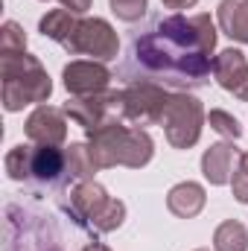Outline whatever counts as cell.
Instances as JSON below:
<instances>
[{
    "label": "cell",
    "mask_w": 248,
    "mask_h": 251,
    "mask_svg": "<svg viewBox=\"0 0 248 251\" xmlns=\"http://www.w3.org/2000/svg\"><path fill=\"white\" fill-rule=\"evenodd\" d=\"M134 59L170 85H204L213 73L210 53L201 47L193 21L184 15L161 18L134 41Z\"/></svg>",
    "instance_id": "cell-1"
},
{
    "label": "cell",
    "mask_w": 248,
    "mask_h": 251,
    "mask_svg": "<svg viewBox=\"0 0 248 251\" xmlns=\"http://www.w3.org/2000/svg\"><path fill=\"white\" fill-rule=\"evenodd\" d=\"M0 79H3V108L21 111L29 102L44 105L53 94V82L41 62L29 53H3L0 56Z\"/></svg>",
    "instance_id": "cell-2"
},
{
    "label": "cell",
    "mask_w": 248,
    "mask_h": 251,
    "mask_svg": "<svg viewBox=\"0 0 248 251\" xmlns=\"http://www.w3.org/2000/svg\"><path fill=\"white\" fill-rule=\"evenodd\" d=\"M204 105L193 97V94H173L170 97V105L164 111V131H167V140L170 146L175 149H190L198 143L201 137V126H204Z\"/></svg>",
    "instance_id": "cell-3"
},
{
    "label": "cell",
    "mask_w": 248,
    "mask_h": 251,
    "mask_svg": "<svg viewBox=\"0 0 248 251\" xmlns=\"http://www.w3.org/2000/svg\"><path fill=\"white\" fill-rule=\"evenodd\" d=\"M64 47L70 53L94 56L97 62H111V59H117L120 38H117L114 26L105 18H82L79 26H76V32L70 35V41Z\"/></svg>",
    "instance_id": "cell-4"
},
{
    "label": "cell",
    "mask_w": 248,
    "mask_h": 251,
    "mask_svg": "<svg viewBox=\"0 0 248 251\" xmlns=\"http://www.w3.org/2000/svg\"><path fill=\"white\" fill-rule=\"evenodd\" d=\"M170 97L164 85L158 82H131L123 91V117L137 126H152L164 120V111L170 105Z\"/></svg>",
    "instance_id": "cell-5"
},
{
    "label": "cell",
    "mask_w": 248,
    "mask_h": 251,
    "mask_svg": "<svg viewBox=\"0 0 248 251\" xmlns=\"http://www.w3.org/2000/svg\"><path fill=\"white\" fill-rule=\"evenodd\" d=\"M64 114L76 126H82L85 131H91V128L123 114V91H102V94H91V97H73L64 105Z\"/></svg>",
    "instance_id": "cell-6"
},
{
    "label": "cell",
    "mask_w": 248,
    "mask_h": 251,
    "mask_svg": "<svg viewBox=\"0 0 248 251\" xmlns=\"http://www.w3.org/2000/svg\"><path fill=\"white\" fill-rule=\"evenodd\" d=\"M128 131H131V126H125L120 117H114V120H108V123H102L88 131V146H91V155H94L99 170L123 167L125 146H128Z\"/></svg>",
    "instance_id": "cell-7"
},
{
    "label": "cell",
    "mask_w": 248,
    "mask_h": 251,
    "mask_svg": "<svg viewBox=\"0 0 248 251\" xmlns=\"http://www.w3.org/2000/svg\"><path fill=\"white\" fill-rule=\"evenodd\" d=\"M64 88L73 97H91V94H102L108 91L111 82V70L97 59H76V62L64 64L62 70Z\"/></svg>",
    "instance_id": "cell-8"
},
{
    "label": "cell",
    "mask_w": 248,
    "mask_h": 251,
    "mask_svg": "<svg viewBox=\"0 0 248 251\" xmlns=\"http://www.w3.org/2000/svg\"><path fill=\"white\" fill-rule=\"evenodd\" d=\"M26 137L38 146H62L67 137V114L56 105H38L26 117Z\"/></svg>",
    "instance_id": "cell-9"
},
{
    "label": "cell",
    "mask_w": 248,
    "mask_h": 251,
    "mask_svg": "<svg viewBox=\"0 0 248 251\" xmlns=\"http://www.w3.org/2000/svg\"><path fill=\"white\" fill-rule=\"evenodd\" d=\"M213 79L225 91H231L237 100L248 102V62L243 50H237V47L222 50L213 59Z\"/></svg>",
    "instance_id": "cell-10"
},
{
    "label": "cell",
    "mask_w": 248,
    "mask_h": 251,
    "mask_svg": "<svg viewBox=\"0 0 248 251\" xmlns=\"http://www.w3.org/2000/svg\"><path fill=\"white\" fill-rule=\"evenodd\" d=\"M240 149L234 146V140H222V143H213L210 149H204L201 155V173L204 178L213 184V187H222V184H231L234 173L240 170Z\"/></svg>",
    "instance_id": "cell-11"
},
{
    "label": "cell",
    "mask_w": 248,
    "mask_h": 251,
    "mask_svg": "<svg viewBox=\"0 0 248 251\" xmlns=\"http://www.w3.org/2000/svg\"><path fill=\"white\" fill-rule=\"evenodd\" d=\"M108 199H111V196L105 193L102 184H97V181H79L76 187L70 190L67 210H70V216H73L82 228H88L91 219L102 210V204H105Z\"/></svg>",
    "instance_id": "cell-12"
},
{
    "label": "cell",
    "mask_w": 248,
    "mask_h": 251,
    "mask_svg": "<svg viewBox=\"0 0 248 251\" xmlns=\"http://www.w3.org/2000/svg\"><path fill=\"white\" fill-rule=\"evenodd\" d=\"M204 201H207L204 187L196 184V181H181V184H175V187L167 193V207H170V213L178 216V219H193V216H198V213L204 210Z\"/></svg>",
    "instance_id": "cell-13"
},
{
    "label": "cell",
    "mask_w": 248,
    "mask_h": 251,
    "mask_svg": "<svg viewBox=\"0 0 248 251\" xmlns=\"http://www.w3.org/2000/svg\"><path fill=\"white\" fill-rule=\"evenodd\" d=\"M216 18H219V29L228 38L248 44V0H222Z\"/></svg>",
    "instance_id": "cell-14"
},
{
    "label": "cell",
    "mask_w": 248,
    "mask_h": 251,
    "mask_svg": "<svg viewBox=\"0 0 248 251\" xmlns=\"http://www.w3.org/2000/svg\"><path fill=\"white\" fill-rule=\"evenodd\" d=\"M62 173H67V161L59 146H35L32 152V178L41 184H53Z\"/></svg>",
    "instance_id": "cell-15"
},
{
    "label": "cell",
    "mask_w": 248,
    "mask_h": 251,
    "mask_svg": "<svg viewBox=\"0 0 248 251\" xmlns=\"http://www.w3.org/2000/svg\"><path fill=\"white\" fill-rule=\"evenodd\" d=\"M76 26H79V15H73V12H67V9H50V12L41 18V24H38L41 35H44V38H53V41H59V44H67V41H70V35L76 32Z\"/></svg>",
    "instance_id": "cell-16"
},
{
    "label": "cell",
    "mask_w": 248,
    "mask_h": 251,
    "mask_svg": "<svg viewBox=\"0 0 248 251\" xmlns=\"http://www.w3.org/2000/svg\"><path fill=\"white\" fill-rule=\"evenodd\" d=\"M64 161H67V173L73 178H79V181H94V176L99 170L88 143H70L64 149Z\"/></svg>",
    "instance_id": "cell-17"
},
{
    "label": "cell",
    "mask_w": 248,
    "mask_h": 251,
    "mask_svg": "<svg viewBox=\"0 0 248 251\" xmlns=\"http://www.w3.org/2000/svg\"><path fill=\"white\" fill-rule=\"evenodd\" d=\"M213 249L216 251H248V231L243 222L228 219L213 231Z\"/></svg>",
    "instance_id": "cell-18"
},
{
    "label": "cell",
    "mask_w": 248,
    "mask_h": 251,
    "mask_svg": "<svg viewBox=\"0 0 248 251\" xmlns=\"http://www.w3.org/2000/svg\"><path fill=\"white\" fill-rule=\"evenodd\" d=\"M32 152H35V146H26V143H18L6 152L3 167H6L12 181H29L32 178Z\"/></svg>",
    "instance_id": "cell-19"
},
{
    "label": "cell",
    "mask_w": 248,
    "mask_h": 251,
    "mask_svg": "<svg viewBox=\"0 0 248 251\" xmlns=\"http://www.w3.org/2000/svg\"><path fill=\"white\" fill-rule=\"evenodd\" d=\"M125 219V204L120 199H108L105 204H102V210L91 219V231H97V234H111V231H117L120 225H123Z\"/></svg>",
    "instance_id": "cell-20"
},
{
    "label": "cell",
    "mask_w": 248,
    "mask_h": 251,
    "mask_svg": "<svg viewBox=\"0 0 248 251\" xmlns=\"http://www.w3.org/2000/svg\"><path fill=\"white\" fill-rule=\"evenodd\" d=\"M0 53H26V32L21 24L6 21L0 26Z\"/></svg>",
    "instance_id": "cell-21"
},
{
    "label": "cell",
    "mask_w": 248,
    "mask_h": 251,
    "mask_svg": "<svg viewBox=\"0 0 248 251\" xmlns=\"http://www.w3.org/2000/svg\"><path fill=\"white\" fill-rule=\"evenodd\" d=\"M207 123H210L213 131H219V134L228 137V140H237V137L243 134V126L237 123V117L228 114V111H222V108H213V111L207 114Z\"/></svg>",
    "instance_id": "cell-22"
},
{
    "label": "cell",
    "mask_w": 248,
    "mask_h": 251,
    "mask_svg": "<svg viewBox=\"0 0 248 251\" xmlns=\"http://www.w3.org/2000/svg\"><path fill=\"white\" fill-rule=\"evenodd\" d=\"M108 3H111V12L125 24L140 21L146 15V9H149V0H108Z\"/></svg>",
    "instance_id": "cell-23"
},
{
    "label": "cell",
    "mask_w": 248,
    "mask_h": 251,
    "mask_svg": "<svg viewBox=\"0 0 248 251\" xmlns=\"http://www.w3.org/2000/svg\"><path fill=\"white\" fill-rule=\"evenodd\" d=\"M193 21V26H196V35H198V41H201V47L213 56V50H216V24L210 21V15H193L190 18Z\"/></svg>",
    "instance_id": "cell-24"
},
{
    "label": "cell",
    "mask_w": 248,
    "mask_h": 251,
    "mask_svg": "<svg viewBox=\"0 0 248 251\" xmlns=\"http://www.w3.org/2000/svg\"><path fill=\"white\" fill-rule=\"evenodd\" d=\"M231 190H234V199H237L240 204H248V173L246 170H237V173H234Z\"/></svg>",
    "instance_id": "cell-25"
},
{
    "label": "cell",
    "mask_w": 248,
    "mask_h": 251,
    "mask_svg": "<svg viewBox=\"0 0 248 251\" xmlns=\"http://www.w3.org/2000/svg\"><path fill=\"white\" fill-rule=\"evenodd\" d=\"M59 3H62V9L73 12V15H85V12L91 9V3H94V0H59Z\"/></svg>",
    "instance_id": "cell-26"
},
{
    "label": "cell",
    "mask_w": 248,
    "mask_h": 251,
    "mask_svg": "<svg viewBox=\"0 0 248 251\" xmlns=\"http://www.w3.org/2000/svg\"><path fill=\"white\" fill-rule=\"evenodd\" d=\"M167 9H193L198 0H161Z\"/></svg>",
    "instance_id": "cell-27"
},
{
    "label": "cell",
    "mask_w": 248,
    "mask_h": 251,
    "mask_svg": "<svg viewBox=\"0 0 248 251\" xmlns=\"http://www.w3.org/2000/svg\"><path fill=\"white\" fill-rule=\"evenodd\" d=\"M82 251H111L108 246H102V243H91V246H85Z\"/></svg>",
    "instance_id": "cell-28"
},
{
    "label": "cell",
    "mask_w": 248,
    "mask_h": 251,
    "mask_svg": "<svg viewBox=\"0 0 248 251\" xmlns=\"http://www.w3.org/2000/svg\"><path fill=\"white\" fill-rule=\"evenodd\" d=\"M240 170H246L248 173V152H243V158H240Z\"/></svg>",
    "instance_id": "cell-29"
},
{
    "label": "cell",
    "mask_w": 248,
    "mask_h": 251,
    "mask_svg": "<svg viewBox=\"0 0 248 251\" xmlns=\"http://www.w3.org/2000/svg\"><path fill=\"white\" fill-rule=\"evenodd\" d=\"M196 251H210V249H196Z\"/></svg>",
    "instance_id": "cell-30"
},
{
    "label": "cell",
    "mask_w": 248,
    "mask_h": 251,
    "mask_svg": "<svg viewBox=\"0 0 248 251\" xmlns=\"http://www.w3.org/2000/svg\"><path fill=\"white\" fill-rule=\"evenodd\" d=\"M44 3H47V0H44Z\"/></svg>",
    "instance_id": "cell-31"
}]
</instances>
